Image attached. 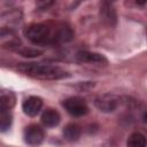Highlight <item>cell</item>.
<instances>
[{"mask_svg":"<svg viewBox=\"0 0 147 147\" xmlns=\"http://www.w3.org/2000/svg\"><path fill=\"white\" fill-rule=\"evenodd\" d=\"M25 36L37 45H55L70 41L74 38V32L67 24L44 22L29 25L25 30Z\"/></svg>","mask_w":147,"mask_h":147,"instance_id":"cell-1","label":"cell"},{"mask_svg":"<svg viewBox=\"0 0 147 147\" xmlns=\"http://www.w3.org/2000/svg\"><path fill=\"white\" fill-rule=\"evenodd\" d=\"M17 69L29 77L42 79V80H55L68 77V74L63 69H61L57 65H51V64H41V63H32V62L21 63L18 64Z\"/></svg>","mask_w":147,"mask_h":147,"instance_id":"cell-2","label":"cell"},{"mask_svg":"<svg viewBox=\"0 0 147 147\" xmlns=\"http://www.w3.org/2000/svg\"><path fill=\"white\" fill-rule=\"evenodd\" d=\"M63 106L65 108V110L72 115V116H83L85 114H87L88 111V107L86 105V102L84 101V99L78 98V96H72V98H68L63 101Z\"/></svg>","mask_w":147,"mask_h":147,"instance_id":"cell-3","label":"cell"},{"mask_svg":"<svg viewBox=\"0 0 147 147\" xmlns=\"http://www.w3.org/2000/svg\"><path fill=\"white\" fill-rule=\"evenodd\" d=\"M44 138H45L44 130L38 125L32 124L25 127L24 130V141L29 145H32V146L40 145L44 141Z\"/></svg>","mask_w":147,"mask_h":147,"instance_id":"cell-4","label":"cell"},{"mask_svg":"<svg viewBox=\"0 0 147 147\" xmlns=\"http://www.w3.org/2000/svg\"><path fill=\"white\" fill-rule=\"evenodd\" d=\"M95 107L100 110V111H103V113H110V111H114L118 105V99L114 95H110V94H106V95H102V96H99L96 100H95Z\"/></svg>","mask_w":147,"mask_h":147,"instance_id":"cell-5","label":"cell"},{"mask_svg":"<svg viewBox=\"0 0 147 147\" xmlns=\"http://www.w3.org/2000/svg\"><path fill=\"white\" fill-rule=\"evenodd\" d=\"M42 107V100L39 96H30L28 98L22 106L24 114L28 116H36Z\"/></svg>","mask_w":147,"mask_h":147,"instance_id":"cell-6","label":"cell"},{"mask_svg":"<svg viewBox=\"0 0 147 147\" xmlns=\"http://www.w3.org/2000/svg\"><path fill=\"white\" fill-rule=\"evenodd\" d=\"M76 57H77L78 61L86 62V63H107V59L102 54L93 53V52H87V51L78 52Z\"/></svg>","mask_w":147,"mask_h":147,"instance_id":"cell-7","label":"cell"},{"mask_svg":"<svg viewBox=\"0 0 147 147\" xmlns=\"http://www.w3.org/2000/svg\"><path fill=\"white\" fill-rule=\"evenodd\" d=\"M60 119H61V116L60 114L55 110V109H46L42 115H41V122L44 125L48 126V127H53V126H56L59 123H60Z\"/></svg>","mask_w":147,"mask_h":147,"instance_id":"cell-8","label":"cell"},{"mask_svg":"<svg viewBox=\"0 0 147 147\" xmlns=\"http://www.w3.org/2000/svg\"><path fill=\"white\" fill-rule=\"evenodd\" d=\"M63 137L67 141H76L80 137V127L77 124H68L63 130Z\"/></svg>","mask_w":147,"mask_h":147,"instance_id":"cell-9","label":"cell"},{"mask_svg":"<svg viewBox=\"0 0 147 147\" xmlns=\"http://www.w3.org/2000/svg\"><path fill=\"white\" fill-rule=\"evenodd\" d=\"M126 145H127V147H146L147 138L141 133L134 132L127 138Z\"/></svg>","mask_w":147,"mask_h":147,"instance_id":"cell-10","label":"cell"},{"mask_svg":"<svg viewBox=\"0 0 147 147\" xmlns=\"http://www.w3.org/2000/svg\"><path fill=\"white\" fill-rule=\"evenodd\" d=\"M15 95L11 92L8 93H2L1 94V101H0V109L1 111H9L15 105Z\"/></svg>","mask_w":147,"mask_h":147,"instance_id":"cell-11","label":"cell"},{"mask_svg":"<svg viewBox=\"0 0 147 147\" xmlns=\"http://www.w3.org/2000/svg\"><path fill=\"white\" fill-rule=\"evenodd\" d=\"M101 15L105 21H107L109 24H115L116 22V13L115 9L109 3H103L101 8Z\"/></svg>","mask_w":147,"mask_h":147,"instance_id":"cell-12","label":"cell"},{"mask_svg":"<svg viewBox=\"0 0 147 147\" xmlns=\"http://www.w3.org/2000/svg\"><path fill=\"white\" fill-rule=\"evenodd\" d=\"M11 125V115L9 111H1L0 115V129L2 132L7 131Z\"/></svg>","mask_w":147,"mask_h":147,"instance_id":"cell-13","label":"cell"},{"mask_svg":"<svg viewBox=\"0 0 147 147\" xmlns=\"http://www.w3.org/2000/svg\"><path fill=\"white\" fill-rule=\"evenodd\" d=\"M20 54L24 57H36L42 54L41 51L39 49H34V48H23L20 51Z\"/></svg>","mask_w":147,"mask_h":147,"instance_id":"cell-14","label":"cell"},{"mask_svg":"<svg viewBox=\"0 0 147 147\" xmlns=\"http://www.w3.org/2000/svg\"><path fill=\"white\" fill-rule=\"evenodd\" d=\"M144 118H145V122H146V123H147V113H146V114H145V116H144Z\"/></svg>","mask_w":147,"mask_h":147,"instance_id":"cell-15","label":"cell"}]
</instances>
